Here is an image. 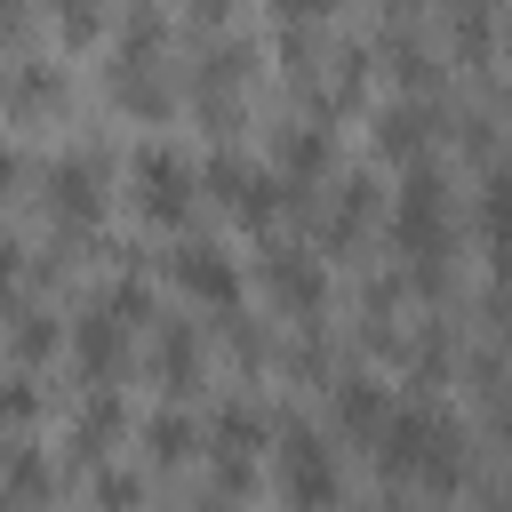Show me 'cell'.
<instances>
[{
  "label": "cell",
  "instance_id": "obj_1",
  "mask_svg": "<svg viewBox=\"0 0 512 512\" xmlns=\"http://www.w3.org/2000/svg\"><path fill=\"white\" fill-rule=\"evenodd\" d=\"M392 248L416 264V288L432 296L440 288V256H448V184H440L432 160H416L400 200H392Z\"/></svg>",
  "mask_w": 512,
  "mask_h": 512
},
{
  "label": "cell",
  "instance_id": "obj_2",
  "mask_svg": "<svg viewBox=\"0 0 512 512\" xmlns=\"http://www.w3.org/2000/svg\"><path fill=\"white\" fill-rule=\"evenodd\" d=\"M128 176H136V208L152 216V224H184L192 216V200H200V168L176 152V144H136V160H128Z\"/></svg>",
  "mask_w": 512,
  "mask_h": 512
},
{
  "label": "cell",
  "instance_id": "obj_3",
  "mask_svg": "<svg viewBox=\"0 0 512 512\" xmlns=\"http://www.w3.org/2000/svg\"><path fill=\"white\" fill-rule=\"evenodd\" d=\"M336 456H328V440L312 432V424H280V496L296 504V512H336Z\"/></svg>",
  "mask_w": 512,
  "mask_h": 512
},
{
  "label": "cell",
  "instance_id": "obj_4",
  "mask_svg": "<svg viewBox=\"0 0 512 512\" xmlns=\"http://www.w3.org/2000/svg\"><path fill=\"white\" fill-rule=\"evenodd\" d=\"M200 192H216L240 224H272V208H280V176L256 168V160L232 152V144H216V152L200 160Z\"/></svg>",
  "mask_w": 512,
  "mask_h": 512
},
{
  "label": "cell",
  "instance_id": "obj_5",
  "mask_svg": "<svg viewBox=\"0 0 512 512\" xmlns=\"http://www.w3.org/2000/svg\"><path fill=\"white\" fill-rule=\"evenodd\" d=\"M264 296H272L288 320H320V304H328V264H320V248L272 240V248H264Z\"/></svg>",
  "mask_w": 512,
  "mask_h": 512
},
{
  "label": "cell",
  "instance_id": "obj_6",
  "mask_svg": "<svg viewBox=\"0 0 512 512\" xmlns=\"http://www.w3.org/2000/svg\"><path fill=\"white\" fill-rule=\"evenodd\" d=\"M168 280H176L192 304H208V312H240V296H248L240 264H232L216 240H176V248H168Z\"/></svg>",
  "mask_w": 512,
  "mask_h": 512
},
{
  "label": "cell",
  "instance_id": "obj_7",
  "mask_svg": "<svg viewBox=\"0 0 512 512\" xmlns=\"http://www.w3.org/2000/svg\"><path fill=\"white\" fill-rule=\"evenodd\" d=\"M448 128V112L432 104V96H392V104H376V120H368V144L384 152V160H424L432 152V136Z\"/></svg>",
  "mask_w": 512,
  "mask_h": 512
},
{
  "label": "cell",
  "instance_id": "obj_8",
  "mask_svg": "<svg viewBox=\"0 0 512 512\" xmlns=\"http://www.w3.org/2000/svg\"><path fill=\"white\" fill-rule=\"evenodd\" d=\"M104 184H112L104 152H72V160H56V168H48V216H56V232L96 224V216H104Z\"/></svg>",
  "mask_w": 512,
  "mask_h": 512
},
{
  "label": "cell",
  "instance_id": "obj_9",
  "mask_svg": "<svg viewBox=\"0 0 512 512\" xmlns=\"http://www.w3.org/2000/svg\"><path fill=\"white\" fill-rule=\"evenodd\" d=\"M440 432H448V416H440L432 400H392V416H384V432H376L368 448H376V464H384L392 480H408V472L432 456Z\"/></svg>",
  "mask_w": 512,
  "mask_h": 512
},
{
  "label": "cell",
  "instance_id": "obj_10",
  "mask_svg": "<svg viewBox=\"0 0 512 512\" xmlns=\"http://www.w3.org/2000/svg\"><path fill=\"white\" fill-rule=\"evenodd\" d=\"M72 360H80L88 384H112V376L128 368V328H120L104 304H88V312L72 320Z\"/></svg>",
  "mask_w": 512,
  "mask_h": 512
},
{
  "label": "cell",
  "instance_id": "obj_11",
  "mask_svg": "<svg viewBox=\"0 0 512 512\" xmlns=\"http://www.w3.org/2000/svg\"><path fill=\"white\" fill-rule=\"evenodd\" d=\"M0 104H8V120H48V112H64V72L40 56H16L0 72Z\"/></svg>",
  "mask_w": 512,
  "mask_h": 512
},
{
  "label": "cell",
  "instance_id": "obj_12",
  "mask_svg": "<svg viewBox=\"0 0 512 512\" xmlns=\"http://www.w3.org/2000/svg\"><path fill=\"white\" fill-rule=\"evenodd\" d=\"M56 488V464L32 448V440H8L0 448V512H40Z\"/></svg>",
  "mask_w": 512,
  "mask_h": 512
},
{
  "label": "cell",
  "instance_id": "obj_13",
  "mask_svg": "<svg viewBox=\"0 0 512 512\" xmlns=\"http://www.w3.org/2000/svg\"><path fill=\"white\" fill-rule=\"evenodd\" d=\"M384 416H392V392H384V376H368V368L336 376V432H352V440H376V432H384Z\"/></svg>",
  "mask_w": 512,
  "mask_h": 512
},
{
  "label": "cell",
  "instance_id": "obj_14",
  "mask_svg": "<svg viewBox=\"0 0 512 512\" xmlns=\"http://www.w3.org/2000/svg\"><path fill=\"white\" fill-rule=\"evenodd\" d=\"M376 176L368 168H352V176H336V192H328V248H352L368 224H376Z\"/></svg>",
  "mask_w": 512,
  "mask_h": 512
},
{
  "label": "cell",
  "instance_id": "obj_15",
  "mask_svg": "<svg viewBox=\"0 0 512 512\" xmlns=\"http://www.w3.org/2000/svg\"><path fill=\"white\" fill-rule=\"evenodd\" d=\"M120 432H128V400H120L112 384H88V400H80V416H72V448L96 464V456H104Z\"/></svg>",
  "mask_w": 512,
  "mask_h": 512
},
{
  "label": "cell",
  "instance_id": "obj_16",
  "mask_svg": "<svg viewBox=\"0 0 512 512\" xmlns=\"http://www.w3.org/2000/svg\"><path fill=\"white\" fill-rule=\"evenodd\" d=\"M152 376H160L168 392H184V384L200 376V336H192V320H152Z\"/></svg>",
  "mask_w": 512,
  "mask_h": 512
},
{
  "label": "cell",
  "instance_id": "obj_17",
  "mask_svg": "<svg viewBox=\"0 0 512 512\" xmlns=\"http://www.w3.org/2000/svg\"><path fill=\"white\" fill-rule=\"evenodd\" d=\"M264 432H272V416L256 400H216V416H208L216 456H248V448H264Z\"/></svg>",
  "mask_w": 512,
  "mask_h": 512
},
{
  "label": "cell",
  "instance_id": "obj_18",
  "mask_svg": "<svg viewBox=\"0 0 512 512\" xmlns=\"http://www.w3.org/2000/svg\"><path fill=\"white\" fill-rule=\"evenodd\" d=\"M144 448H152V464H184V456L200 448V424L168 400V408H152V416H144Z\"/></svg>",
  "mask_w": 512,
  "mask_h": 512
},
{
  "label": "cell",
  "instance_id": "obj_19",
  "mask_svg": "<svg viewBox=\"0 0 512 512\" xmlns=\"http://www.w3.org/2000/svg\"><path fill=\"white\" fill-rule=\"evenodd\" d=\"M384 64H392V80H400L408 96H424V88H432V48H424L408 24H392V40H384Z\"/></svg>",
  "mask_w": 512,
  "mask_h": 512
},
{
  "label": "cell",
  "instance_id": "obj_20",
  "mask_svg": "<svg viewBox=\"0 0 512 512\" xmlns=\"http://www.w3.org/2000/svg\"><path fill=\"white\" fill-rule=\"evenodd\" d=\"M8 344H16V360H32V368H40V360L64 344V328H56V312H48V304H24V312L8 320Z\"/></svg>",
  "mask_w": 512,
  "mask_h": 512
},
{
  "label": "cell",
  "instance_id": "obj_21",
  "mask_svg": "<svg viewBox=\"0 0 512 512\" xmlns=\"http://www.w3.org/2000/svg\"><path fill=\"white\" fill-rule=\"evenodd\" d=\"M448 32H456V56H488L496 8H488V0H448Z\"/></svg>",
  "mask_w": 512,
  "mask_h": 512
},
{
  "label": "cell",
  "instance_id": "obj_22",
  "mask_svg": "<svg viewBox=\"0 0 512 512\" xmlns=\"http://www.w3.org/2000/svg\"><path fill=\"white\" fill-rule=\"evenodd\" d=\"M480 232L488 240L512 232V160H488V176H480Z\"/></svg>",
  "mask_w": 512,
  "mask_h": 512
},
{
  "label": "cell",
  "instance_id": "obj_23",
  "mask_svg": "<svg viewBox=\"0 0 512 512\" xmlns=\"http://www.w3.org/2000/svg\"><path fill=\"white\" fill-rule=\"evenodd\" d=\"M416 480H432V488H456V480H464V424H456V416H448V432L432 440V456L416 464Z\"/></svg>",
  "mask_w": 512,
  "mask_h": 512
},
{
  "label": "cell",
  "instance_id": "obj_24",
  "mask_svg": "<svg viewBox=\"0 0 512 512\" xmlns=\"http://www.w3.org/2000/svg\"><path fill=\"white\" fill-rule=\"evenodd\" d=\"M48 16H56V32H64V48H88V40L104 32V0H48Z\"/></svg>",
  "mask_w": 512,
  "mask_h": 512
},
{
  "label": "cell",
  "instance_id": "obj_25",
  "mask_svg": "<svg viewBox=\"0 0 512 512\" xmlns=\"http://www.w3.org/2000/svg\"><path fill=\"white\" fill-rule=\"evenodd\" d=\"M96 504H104V512H136V504H144V480L120 472V464H96Z\"/></svg>",
  "mask_w": 512,
  "mask_h": 512
},
{
  "label": "cell",
  "instance_id": "obj_26",
  "mask_svg": "<svg viewBox=\"0 0 512 512\" xmlns=\"http://www.w3.org/2000/svg\"><path fill=\"white\" fill-rule=\"evenodd\" d=\"M0 416H8V424H32V416H40V384H32V376H8V392H0Z\"/></svg>",
  "mask_w": 512,
  "mask_h": 512
},
{
  "label": "cell",
  "instance_id": "obj_27",
  "mask_svg": "<svg viewBox=\"0 0 512 512\" xmlns=\"http://www.w3.org/2000/svg\"><path fill=\"white\" fill-rule=\"evenodd\" d=\"M272 16H280L288 32H312L320 16H336V0H272Z\"/></svg>",
  "mask_w": 512,
  "mask_h": 512
},
{
  "label": "cell",
  "instance_id": "obj_28",
  "mask_svg": "<svg viewBox=\"0 0 512 512\" xmlns=\"http://www.w3.org/2000/svg\"><path fill=\"white\" fill-rule=\"evenodd\" d=\"M32 32V8L24 0H0V40H24Z\"/></svg>",
  "mask_w": 512,
  "mask_h": 512
},
{
  "label": "cell",
  "instance_id": "obj_29",
  "mask_svg": "<svg viewBox=\"0 0 512 512\" xmlns=\"http://www.w3.org/2000/svg\"><path fill=\"white\" fill-rule=\"evenodd\" d=\"M16 184H24V152H16V144H0V200H8Z\"/></svg>",
  "mask_w": 512,
  "mask_h": 512
},
{
  "label": "cell",
  "instance_id": "obj_30",
  "mask_svg": "<svg viewBox=\"0 0 512 512\" xmlns=\"http://www.w3.org/2000/svg\"><path fill=\"white\" fill-rule=\"evenodd\" d=\"M488 272H496V288H512V232L488 240Z\"/></svg>",
  "mask_w": 512,
  "mask_h": 512
},
{
  "label": "cell",
  "instance_id": "obj_31",
  "mask_svg": "<svg viewBox=\"0 0 512 512\" xmlns=\"http://www.w3.org/2000/svg\"><path fill=\"white\" fill-rule=\"evenodd\" d=\"M16 256H24V248H16V240H8V232H0V288H8V280H16Z\"/></svg>",
  "mask_w": 512,
  "mask_h": 512
},
{
  "label": "cell",
  "instance_id": "obj_32",
  "mask_svg": "<svg viewBox=\"0 0 512 512\" xmlns=\"http://www.w3.org/2000/svg\"><path fill=\"white\" fill-rule=\"evenodd\" d=\"M504 512H512V472H504Z\"/></svg>",
  "mask_w": 512,
  "mask_h": 512
},
{
  "label": "cell",
  "instance_id": "obj_33",
  "mask_svg": "<svg viewBox=\"0 0 512 512\" xmlns=\"http://www.w3.org/2000/svg\"><path fill=\"white\" fill-rule=\"evenodd\" d=\"M504 48H512V24H504Z\"/></svg>",
  "mask_w": 512,
  "mask_h": 512
}]
</instances>
